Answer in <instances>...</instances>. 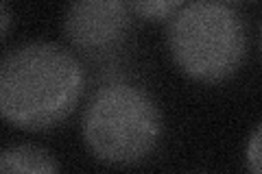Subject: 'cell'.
<instances>
[{
  "mask_svg": "<svg viewBox=\"0 0 262 174\" xmlns=\"http://www.w3.org/2000/svg\"><path fill=\"white\" fill-rule=\"evenodd\" d=\"M81 94V63L61 46H20L0 65V111L18 129L44 131L55 127L70 115Z\"/></svg>",
  "mask_w": 262,
  "mask_h": 174,
  "instance_id": "1",
  "label": "cell"
},
{
  "mask_svg": "<svg viewBox=\"0 0 262 174\" xmlns=\"http://www.w3.org/2000/svg\"><path fill=\"white\" fill-rule=\"evenodd\" d=\"M81 129L85 146L96 159L112 165H134L155 151L162 118L144 89L112 81L92 94Z\"/></svg>",
  "mask_w": 262,
  "mask_h": 174,
  "instance_id": "2",
  "label": "cell"
},
{
  "mask_svg": "<svg viewBox=\"0 0 262 174\" xmlns=\"http://www.w3.org/2000/svg\"><path fill=\"white\" fill-rule=\"evenodd\" d=\"M245 29L227 5L199 0L168 24V51L186 77L201 83L229 79L245 59Z\"/></svg>",
  "mask_w": 262,
  "mask_h": 174,
  "instance_id": "3",
  "label": "cell"
},
{
  "mask_svg": "<svg viewBox=\"0 0 262 174\" xmlns=\"http://www.w3.org/2000/svg\"><path fill=\"white\" fill-rule=\"evenodd\" d=\"M131 9L127 0H70L63 33L75 51L92 59L116 55L129 35Z\"/></svg>",
  "mask_w": 262,
  "mask_h": 174,
  "instance_id": "4",
  "label": "cell"
},
{
  "mask_svg": "<svg viewBox=\"0 0 262 174\" xmlns=\"http://www.w3.org/2000/svg\"><path fill=\"white\" fill-rule=\"evenodd\" d=\"M0 170L48 174L59 170V163L55 161L51 153H46L39 146H11L0 155Z\"/></svg>",
  "mask_w": 262,
  "mask_h": 174,
  "instance_id": "5",
  "label": "cell"
},
{
  "mask_svg": "<svg viewBox=\"0 0 262 174\" xmlns=\"http://www.w3.org/2000/svg\"><path fill=\"white\" fill-rule=\"evenodd\" d=\"M127 3L131 13L146 22L173 20L175 13L186 7V0H127Z\"/></svg>",
  "mask_w": 262,
  "mask_h": 174,
  "instance_id": "6",
  "label": "cell"
},
{
  "mask_svg": "<svg viewBox=\"0 0 262 174\" xmlns=\"http://www.w3.org/2000/svg\"><path fill=\"white\" fill-rule=\"evenodd\" d=\"M247 165L249 170L262 174V124L253 131V135L247 144Z\"/></svg>",
  "mask_w": 262,
  "mask_h": 174,
  "instance_id": "7",
  "label": "cell"
},
{
  "mask_svg": "<svg viewBox=\"0 0 262 174\" xmlns=\"http://www.w3.org/2000/svg\"><path fill=\"white\" fill-rule=\"evenodd\" d=\"M0 20H3V35H7V31H9V7H7V3H3V15H0Z\"/></svg>",
  "mask_w": 262,
  "mask_h": 174,
  "instance_id": "8",
  "label": "cell"
},
{
  "mask_svg": "<svg viewBox=\"0 0 262 174\" xmlns=\"http://www.w3.org/2000/svg\"><path fill=\"white\" fill-rule=\"evenodd\" d=\"M225 3H241V0H225Z\"/></svg>",
  "mask_w": 262,
  "mask_h": 174,
  "instance_id": "9",
  "label": "cell"
}]
</instances>
